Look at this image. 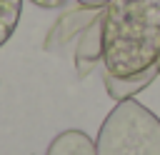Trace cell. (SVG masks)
<instances>
[{
  "mask_svg": "<svg viewBox=\"0 0 160 155\" xmlns=\"http://www.w3.org/2000/svg\"><path fill=\"white\" fill-rule=\"evenodd\" d=\"M102 62L122 80L160 65V0H110L102 8Z\"/></svg>",
  "mask_w": 160,
  "mask_h": 155,
  "instance_id": "obj_1",
  "label": "cell"
},
{
  "mask_svg": "<svg viewBox=\"0 0 160 155\" xmlns=\"http://www.w3.org/2000/svg\"><path fill=\"white\" fill-rule=\"evenodd\" d=\"M98 155H160V118L142 102L120 100L102 120Z\"/></svg>",
  "mask_w": 160,
  "mask_h": 155,
  "instance_id": "obj_2",
  "label": "cell"
},
{
  "mask_svg": "<svg viewBox=\"0 0 160 155\" xmlns=\"http://www.w3.org/2000/svg\"><path fill=\"white\" fill-rule=\"evenodd\" d=\"M102 15V10L98 8H85V5H78V8H70L65 10L55 25L50 28V32L45 35V50H60L65 48L72 38H78L88 25H92L98 18Z\"/></svg>",
  "mask_w": 160,
  "mask_h": 155,
  "instance_id": "obj_3",
  "label": "cell"
},
{
  "mask_svg": "<svg viewBox=\"0 0 160 155\" xmlns=\"http://www.w3.org/2000/svg\"><path fill=\"white\" fill-rule=\"evenodd\" d=\"M100 60H102V15L78 35L75 68H78V72L85 78L88 72L95 70V65H98Z\"/></svg>",
  "mask_w": 160,
  "mask_h": 155,
  "instance_id": "obj_4",
  "label": "cell"
},
{
  "mask_svg": "<svg viewBox=\"0 0 160 155\" xmlns=\"http://www.w3.org/2000/svg\"><path fill=\"white\" fill-rule=\"evenodd\" d=\"M45 155H98V148H95V140H90L88 132L70 128V130L58 132L50 140Z\"/></svg>",
  "mask_w": 160,
  "mask_h": 155,
  "instance_id": "obj_5",
  "label": "cell"
},
{
  "mask_svg": "<svg viewBox=\"0 0 160 155\" xmlns=\"http://www.w3.org/2000/svg\"><path fill=\"white\" fill-rule=\"evenodd\" d=\"M160 75V65L158 68H150L148 72H142V75H135V78H112L110 72H102V82H105V90H108V95L115 100V102H120V100H128V98H132L135 92H140V90H145L155 78Z\"/></svg>",
  "mask_w": 160,
  "mask_h": 155,
  "instance_id": "obj_6",
  "label": "cell"
},
{
  "mask_svg": "<svg viewBox=\"0 0 160 155\" xmlns=\"http://www.w3.org/2000/svg\"><path fill=\"white\" fill-rule=\"evenodd\" d=\"M22 12V0H0V48L12 38Z\"/></svg>",
  "mask_w": 160,
  "mask_h": 155,
  "instance_id": "obj_7",
  "label": "cell"
},
{
  "mask_svg": "<svg viewBox=\"0 0 160 155\" xmlns=\"http://www.w3.org/2000/svg\"><path fill=\"white\" fill-rule=\"evenodd\" d=\"M35 8H45V10H55V8H62L68 0H30Z\"/></svg>",
  "mask_w": 160,
  "mask_h": 155,
  "instance_id": "obj_8",
  "label": "cell"
},
{
  "mask_svg": "<svg viewBox=\"0 0 160 155\" xmlns=\"http://www.w3.org/2000/svg\"><path fill=\"white\" fill-rule=\"evenodd\" d=\"M108 2H110V0H78V5H85V8H98V10L108 8Z\"/></svg>",
  "mask_w": 160,
  "mask_h": 155,
  "instance_id": "obj_9",
  "label": "cell"
}]
</instances>
